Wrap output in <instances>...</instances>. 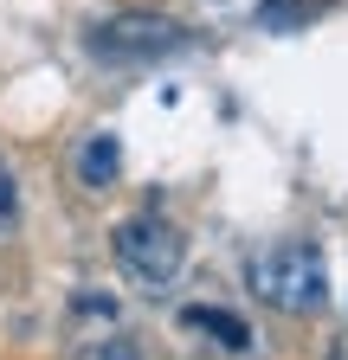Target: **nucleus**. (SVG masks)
<instances>
[{"label":"nucleus","mask_w":348,"mask_h":360,"mask_svg":"<svg viewBox=\"0 0 348 360\" xmlns=\"http://www.w3.org/2000/svg\"><path fill=\"white\" fill-rule=\"evenodd\" d=\"M181 328H187V335H200V341H213L220 354H251V347H258L251 322H239L232 309H213V302H194V309H181Z\"/></svg>","instance_id":"nucleus-4"},{"label":"nucleus","mask_w":348,"mask_h":360,"mask_svg":"<svg viewBox=\"0 0 348 360\" xmlns=\"http://www.w3.org/2000/svg\"><path fill=\"white\" fill-rule=\"evenodd\" d=\"M91 58L104 65H149V58H168L187 45V26H174L168 13H116L104 26H91Z\"/></svg>","instance_id":"nucleus-3"},{"label":"nucleus","mask_w":348,"mask_h":360,"mask_svg":"<svg viewBox=\"0 0 348 360\" xmlns=\"http://www.w3.org/2000/svg\"><path fill=\"white\" fill-rule=\"evenodd\" d=\"M71 174H77V187H91V193L116 187V174H123V142H116L110 129L84 135V142H77V155H71Z\"/></svg>","instance_id":"nucleus-5"},{"label":"nucleus","mask_w":348,"mask_h":360,"mask_svg":"<svg viewBox=\"0 0 348 360\" xmlns=\"http://www.w3.org/2000/svg\"><path fill=\"white\" fill-rule=\"evenodd\" d=\"M20 219V187H13V174H0V232Z\"/></svg>","instance_id":"nucleus-7"},{"label":"nucleus","mask_w":348,"mask_h":360,"mask_svg":"<svg viewBox=\"0 0 348 360\" xmlns=\"http://www.w3.org/2000/svg\"><path fill=\"white\" fill-rule=\"evenodd\" d=\"M245 277H251V296L258 302H271L284 315H316L323 296H329V264L310 238H278L265 245L251 264H245Z\"/></svg>","instance_id":"nucleus-1"},{"label":"nucleus","mask_w":348,"mask_h":360,"mask_svg":"<svg viewBox=\"0 0 348 360\" xmlns=\"http://www.w3.org/2000/svg\"><path fill=\"white\" fill-rule=\"evenodd\" d=\"M110 251H116V264H123V277L136 283V290H149V296H161L174 277H181V257H187L181 232H174L161 212L123 219L116 232H110Z\"/></svg>","instance_id":"nucleus-2"},{"label":"nucleus","mask_w":348,"mask_h":360,"mask_svg":"<svg viewBox=\"0 0 348 360\" xmlns=\"http://www.w3.org/2000/svg\"><path fill=\"white\" fill-rule=\"evenodd\" d=\"M71 360H142V347L129 341V335H97V341H84Z\"/></svg>","instance_id":"nucleus-6"}]
</instances>
